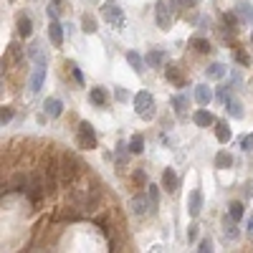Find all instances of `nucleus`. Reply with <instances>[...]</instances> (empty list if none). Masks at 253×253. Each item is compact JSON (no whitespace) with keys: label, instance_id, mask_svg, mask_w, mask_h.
Here are the masks:
<instances>
[{"label":"nucleus","instance_id":"1","mask_svg":"<svg viewBox=\"0 0 253 253\" xmlns=\"http://www.w3.org/2000/svg\"><path fill=\"white\" fill-rule=\"evenodd\" d=\"M84 172H86V170H84L81 160H79L76 155L64 152L61 157L56 160V177H58V185L69 187V185H73V183H76V180H79V177H81Z\"/></svg>","mask_w":253,"mask_h":253},{"label":"nucleus","instance_id":"2","mask_svg":"<svg viewBox=\"0 0 253 253\" xmlns=\"http://www.w3.org/2000/svg\"><path fill=\"white\" fill-rule=\"evenodd\" d=\"M135 112L139 119H144V122H150V119L157 116V104H155V96L150 92H139L135 96Z\"/></svg>","mask_w":253,"mask_h":253},{"label":"nucleus","instance_id":"3","mask_svg":"<svg viewBox=\"0 0 253 253\" xmlns=\"http://www.w3.org/2000/svg\"><path fill=\"white\" fill-rule=\"evenodd\" d=\"M101 18L109 25H114V28H124V10H122V5H119L116 0L101 3Z\"/></svg>","mask_w":253,"mask_h":253},{"label":"nucleus","instance_id":"4","mask_svg":"<svg viewBox=\"0 0 253 253\" xmlns=\"http://www.w3.org/2000/svg\"><path fill=\"white\" fill-rule=\"evenodd\" d=\"M76 139H79V147H84V150H96V132L94 127L89 122H81L79 129H76Z\"/></svg>","mask_w":253,"mask_h":253},{"label":"nucleus","instance_id":"5","mask_svg":"<svg viewBox=\"0 0 253 253\" xmlns=\"http://www.w3.org/2000/svg\"><path fill=\"white\" fill-rule=\"evenodd\" d=\"M25 56H28V53L18 46V43H10V46L5 48V53H3V71H5V69H18V66L23 64Z\"/></svg>","mask_w":253,"mask_h":253},{"label":"nucleus","instance_id":"6","mask_svg":"<svg viewBox=\"0 0 253 253\" xmlns=\"http://www.w3.org/2000/svg\"><path fill=\"white\" fill-rule=\"evenodd\" d=\"M155 13H157V28L167 31V28L172 25V5L167 3V0H160L157 8H155Z\"/></svg>","mask_w":253,"mask_h":253},{"label":"nucleus","instance_id":"7","mask_svg":"<svg viewBox=\"0 0 253 253\" xmlns=\"http://www.w3.org/2000/svg\"><path fill=\"white\" fill-rule=\"evenodd\" d=\"M165 76H167V81L175 84L177 89L187 86V76L183 73V66H180V64H165Z\"/></svg>","mask_w":253,"mask_h":253},{"label":"nucleus","instance_id":"8","mask_svg":"<svg viewBox=\"0 0 253 253\" xmlns=\"http://www.w3.org/2000/svg\"><path fill=\"white\" fill-rule=\"evenodd\" d=\"M132 210L137 215H147V210L152 213V205H150V195L147 192H137L135 198H132Z\"/></svg>","mask_w":253,"mask_h":253},{"label":"nucleus","instance_id":"9","mask_svg":"<svg viewBox=\"0 0 253 253\" xmlns=\"http://www.w3.org/2000/svg\"><path fill=\"white\" fill-rule=\"evenodd\" d=\"M28 58H33L36 64H48V51L43 46L41 41H33L31 46H28Z\"/></svg>","mask_w":253,"mask_h":253},{"label":"nucleus","instance_id":"10","mask_svg":"<svg viewBox=\"0 0 253 253\" xmlns=\"http://www.w3.org/2000/svg\"><path fill=\"white\" fill-rule=\"evenodd\" d=\"M144 61H147V66H152V69H162L167 64V53L162 48H150L147 56H144Z\"/></svg>","mask_w":253,"mask_h":253},{"label":"nucleus","instance_id":"11","mask_svg":"<svg viewBox=\"0 0 253 253\" xmlns=\"http://www.w3.org/2000/svg\"><path fill=\"white\" fill-rule=\"evenodd\" d=\"M43 81H46V64H36V71H33L31 81H28V89H31L33 94H38L41 86H43Z\"/></svg>","mask_w":253,"mask_h":253},{"label":"nucleus","instance_id":"12","mask_svg":"<svg viewBox=\"0 0 253 253\" xmlns=\"http://www.w3.org/2000/svg\"><path fill=\"white\" fill-rule=\"evenodd\" d=\"M200 210H203V192L200 190H192L190 198H187V213H190V218H198Z\"/></svg>","mask_w":253,"mask_h":253},{"label":"nucleus","instance_id":"13","mask_svg":"<svg viewBox=\"0 0 253 253\" xmlns=\"http://www.w3.org/2000/svg\"><path fill=\"white\" fill-rule=\"evenodd\" d=\"M89 101H92L94 107H107V101H109L107 86H94L92 92H89Z\"/></svg>","mask_w":253,"mask_h":253},{"label":"nucleus","instance_id":"14","mask_svg":"<svg viewBox=\"0 0 253 253\" xmlns=\"http://www.w3.org/2000/svg\"><path fill=\"white\" fill-rule=\"evenodd\" d=\"M170 104H172L177 119H187V96H185V94H175Z\"/></svg>","mask_w":253,"mask_h":253},{"label":"nucleus","instance_id":"15","mask_svg":"<svg viewBox=\"0 0 253 253\" xmlns=\"http://www.w3.org/2000/svg\"><path fill=\"white\" fill-rule=\"evenodd\" d=\"M162 187H165L167 192H177V187H180V180H177V175L172 167H167L165 172H162Z\"/></svg>","mask_w":253,"mask_h":253},{"label":"nucleus","instance_id":"16","mask_svg":"<svg viewBox=\"0 0 253 253\" xmlns=\"http://www.w3.org/2000/svg\"><path fill=\"white\" fill-rule=\"evenodd\" d=\"M43 112H46L48 116H61L64 114V104H61V99H56V96H51V99H46L43 101Z\"/></svg>","mask_w":253,"mask_h":253},{"label":"nucleus","instance_id":"17","mask_svg":"<svg viewBox=\"0 0 253 253\" xmlns=\"http://www.w3.org/2000/svg\"><path fill=\"white\" fill-rule=\"evenodd\" d=\"M192 122L205 129V127H215V116L207 112V109H198L195 114H192Z\"/></svg>","mask_w":253,"mask_h":253},{"label":"nucleus","instance_id":"18","mask_svg":"<svg viewBox=\"0 0 253 253\" xmlns=\"http://www.w3.org/2000/svg\"><path fill=\"white\" fill-rule=\"evenodd\" d=\"M195 101L200 104V107H207V104L213 101V92H210V86H205V84L195 86Z\"/></svg>","mask_w":253,"mask_h":253},{"label":"nucleus","instance_id":"19","mask_svg":"<svg viewBox=\"0 0 253 253\" xmlns=\"http://www.w3.org/2000/svg\"><path fill=\"white\" fill-rule=\"evenodd\" d=\"M48 38H51L53 46H61V43H64V25L58 23V21H53L48 25Z\"/></svg>","mask_w":253,"mask_h":253},{"label":"nucleus","instance_id":"20","mask_svg":"<svg viewBox=\"0 0 253 253\" xmlns=\"http://www.w3.org/2000/svg\"><path fill=\"white\" fill-rule=\"evenodd\" d=\"M215 137H218V142H220V144H228V142H230L233 132H230L228 122H215Z\"/></svg>","mask_w":253,"mask_h":253},{"label":"nucleus","instance_id":"21","mask_svg":"<svg viewBox=\"0 0 253 253\" xmlns=\"http://www.w3.org/2000/svg\"><path fill=\"white\" fill-rule=\"evenodd\" d=\"M127 61H129V66H132V71H135V73H142V71H144V64H147L137 51H127Z\"/></svg>","mask_w":253,"mask_h":253},{"label":"nucleus","instance_id":"22","mask_svg":"<svg viewBox=\"0 0 253 253\" xmlns=\"http://www.w3.org/2000/svg\"><path fill=\"white\" fill-rule=\"evenodd\" d=\"M18 36L21 38H31L33 36V21L28 16H21L18 18Z\"/></svg>","mask_w":253,"mask_h":253},{"label":"nucleus","instance_id":"23","mask_svg":"<svg viewBox=\"0 0 253 253\" xmlns=\"http://www.w3.org/2000/svg\"><path fill=\"white\" fill-rule=\"evenodd\" d=\"M223 233H226V238L235 241V238H238V220H233L230 215L223 218Z\"/></svg>","mask_w":253,"mask_h":253},{"label":"nucleus","instance_id":"24","mask_svg":"<svg viewBox=\"0 0 253 253\" xmlns=\"http://www.w3.org/2000/svg\"><path fill=\"white\" fill-rule=\"evenodd\" d=\"M215 167H218V170H228V167H233V155H230L228 150H220V152L215 155Z\"/></svg>","mask_w":253,"mask_h":253},{"label":"nucleus","instance_id":"25","mask_svg":"<svg viewBox=\"0 0 253 253\" xmlns=\"http://www.w3.org/2000/svg\"><path fill=\"white\" fill-rule=\"evenodd\" d=\"M226 112H228V116H233V119H241V116H243V104L230 96V99L226 101Z\"/></svg>","mask_w":253,"mask_h":253},{"label":"nucleus","instance_id":"26","mask_svg":"<svg viewBox=\"0 0 253 253\" xmlns=\"http://www.w3.org/2000/svg\"><path fill=\"white\" fill-rule=\"evenodd\" d=\"M96 18L92 16V13H84V16H81V31L84 33H96Z\"/></svg>","mask_w":253,"mask_h":253},{"label":"nucleus","instance_id":"27","mask_svg":"<svg viewBox=\"0 0 253 253\" xmlns=\"http://www.w3.org/2000/svg\"><path fill=\"white\" fill-rule=\"evenodd\" d=\"M226 66H223V64H210V66H207L205 69V76L207 79H223V76H226Z\"/></svg>","mask_w":253,"mask_h":253},{"label":"nucleus","instance_id":"28","mask_svg":"<svg viewBox=\"0 0 253 253\" xmlns=\"http://www.w3.org/2000/svg\"><path fill=\"white\" fill-rule=\"evenodd\" d=\"M228 215H230L233 220H241V218L246 215V207H243V203H241V200H233V203L228 205Z\"/></svg>","mask_w":253,"mask_h":253},{"label":"nucleus","instance_id":"29","mask_svg":"<svg viewBox=\"0 0 253 253\" xmlns=\"http://www.w3.org/2000/svg\"><path fill=\"white\" fill-rule=\"evenodd\" d=\"M223 23H226L228 33H235L238 31V13L230 10V13H223Z\"/></svg>","mask_w":253,"mask_h":253},{"label":"nucleus","instance_id":"30","mask_svg":"<svg viewBox=\"0 0 253 253\" xmlns=\"http://www.w3.org/2000/svg\"><path fill=\"white\" fill-rule=\"evenodd\" d=\"M129 152H132V155H142V152H144V137H142V135H132V139H129Z\"/></svg>","mask_w":253,"mask_h":253},{"label":"nucleus","instance_id":"31","mask_svg":"<svg viewBox=\"0 0 253 253\" xmlns=\"http://www.w3.org/2000/svg\"><path fill=\"white\" fill-rule=\"evenodd\" d=\"M190 46L195 48L198 53H210L213 51V46H210V41H207V38H192Z\"/></svg>","mask_w":253,"mask_h":253},{"label":"nucleus","instance_id":"32","mask_svg":"<svg viewBox=\"0 0 253 253\" xmlns=\"http://www.w3.org/2000/svg\"><path fill=\"white\" fill-rule=\"evenodd\" d=\"M147 195H150L152 213H157V207H160V190H157V185H147Z\"/></svg>","mask_w":253,"mask_h":253},{"label":"nucleus","instance_id":"33","mask_svg":"<svg viewBox=\"0 0 253 253\" xmlns=\"http://www.w3.org/2000/svg\"><path fill=\"white\" fill-rule=\"evenodd\" d=\"M233 58H235V61L238 64H241V66H251V56H248V51H243V48H233Z\"/></svg>","mask_w":253,"mask_h":253},{"label":"nucleus","instance_id":"34","mask_svg":"<svg viewBox=\"0 0 253 253\" xmlns=\"http://www.w3.org/2000/svg\"><path fill=\"white\" fill-rule=\"evenodd\" d=\"M235 13H238V18H241V21H248V18H253V5L251 3H241L235 8Z\"/></svg>","mask_w":253,"mask_h":253},{"label":"nucleus","instance_id":"35","mask_svg":"<svg viewBox=\"0 0 253 253\" xmlns=\"http://www.w3.org/2000/svg\"><path fill=\"white\" fill-rule=\"evenodd\" d=\"M132 183H135V187H147L144 183H147V172L142 170V167H137L135 172H132Z\"/></svg>","mask_w":253,"mask_h":253},{"label":"nucleus","instance_id":"36","mask_svg":"<svg viewBox=\"0 0 253 253\" xmlns=\"http://www.w3.org/2000/svg\"><path fill=\"white\" fill-rule=\"evenodd\" d=\"M66 66H69V71H71V76H73V81H76L79 86H84V73H81V69L73 64V61H66Z\"/></svg>","mask_w":253,"mask_h":253},{"label":"nucleus","instance_id":"37","mask_svg":"<svg viewBox=\"0 0 253 253\" xmlns=\"http://www.w3.org/2000/svg\"><path fill=\"white\" fill-rule=\"evenodd\" d=\"M13 119V107H3V112H0V122H3V127Z\"/></svg>","mask_w":253,"mask_h":253},{"label":"nucleus","instance_id":"38","mask_svg":"<svg viewBox=\"0 0 253 253\" xmlns=\"http://www.w3.org/2000/svg\"><path fill=\"white\" fill-rule=\"evenodd\" d=\"M198 251H200V253H210V251H213V241H210V238H203L200 246H198Z\"/></svg>","mask_w":253,"mask_h":253},{"label":"nucleus","instance_id":"39","mask_svg":"<svg viewBox=\"0 0 253 253\" xmlns=\"http://www.w3.org/2000/svg\"><path fill=\"white\" fill-rule=\"evenodd\" d=\"M241 147H243L246 152H248V150H253V132H251L248 137H243V139H241Z\"/></svg>","mask_w":253,"mask_h":253},{"label":"nucleus","instance_id":"40","mask_svg":"<svg viewBox=\"0 0 253 253\" xmlns=\"http://www.w3.org/2000/svg\"><path fill=\"white\" fill-rule=\"evenodd\" d=\"M198 228H200L198 223H192V226L187 228V241H195V238H198Z\"/></svg>","mask_w":253,"mask_h":253},{"label":"nucleus","instance_id":"41","mask_svg":"<svg viewBox=\"0 0 253 253\" xmlns=\"http://www.w3.org/2000/svg\"><path fill=\"white\" fill-rule=\"evenodd\" d=\"M116 99H119V101H127V99H129V92H124V89H119V92H116Z\"/></svg>","mask_w":253,"mask_h":253},{"label":"nucleus","instance_id":"42","mask_svg":"<svg viewBox=\"0 0 253 253\" xmlns=\"http://www.w3.org/2000/svg\"><path fill=\"white\" fill-rule=\"evenodd\" d=\"M180 3H183L185 8H192V5H198V3H200V0H180Z\"/></svg>","mask_w":253,"mask_h":253},{"label":"nucleus","instance_id":"43","mask_svg":"<svg viewBox=\"0 0 253 253\" xmlns=\"http://www.w3.org/2000/svg\"><path fill=\"white\" fill-rule=\"evenodd\" d=\"M248 238H253V215L248 218Z\"/></svg>","mask_w":253,"mask_h":253},{"label":"nucleus","instance_id":"44","mask_svg":"<svg viewBox=\"0 0 253 253\" xmlns=\"http://www.w3.org/2000/svg\"><path fill=\"white\" fill-rule=\"evenodd\" d=\"M58 3H61V0H53V5H58Z\"/></svg>","mask_w":253,"mask_h":253},{"label":"nucleus","instance_id":"45","mask_svg":"<svg viewBox=\"0 0 253 253\" xmlns=\"http://www.w3.org/2000/svg\"><path fill=\"white\" fill-rule=\"evenodd\" d=\"M251 43H253V33H251Z\"/></svg>","mask_w":253,"mask_h":253}]
</instances>
